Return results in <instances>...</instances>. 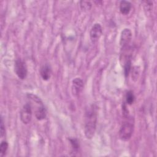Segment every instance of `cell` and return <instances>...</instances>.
<instances>
[{
    "instance_id": "cell-1",
    "label": "cell",
    "mask_w": 157,
    "mask_h": 157,
    "mask_svg": "<svg viewBox=\"0 0 157 157\" xmlns=\"http://www.w3.org/2000/svg\"><path fill=\"white\" fill-rule=\"evenodd\" d=\"M98 120V107L94 104L89 105L85 110L84 120V133L90 139L93 137L96 129Z\"/></svg>"
},
{
    "instance_id": "cell-2",
    "label": "cell",
    "mask_w": 157,
    "mask_h": 157,
    "mask_svg": "<svg viewBox=\"0 0 157 157\" xmlns=\"http://www.w3.org/2000/svg\"><path fill=\"white\" fill-rule=\"evenodd\" d=\"M28 98L30 101V103L34 105V113L35 117L38 120H42L45 118L47 115V111L45 106L40 100V99L36 95L33 94H28Z\"/></svg>"
},
{
    "instance_id": "cell-3",
    "label": "cell",
    "mask_w": 157,
    "mask_h": 157,
    "mask_svg": "<svg viewBox=\"0 0 157 157\" xmlns=\"http://www.w3.org/2000/svg\"><path fill=\"white\" fill-rule=\"evenodd\" d=\"M126 118L127 120L122 123L118 132L119 137L123 141L129 140L131 138L134 131V124L132 119L129 118V117H126Z\"/></svg>"
},
{
    "instance_id": "cell-4",
    "label": "cell",
    "mask_w": 157,
    "mask_h": 157,
    "mask_svg": "<svg viewBox=\"0 0 157 157\" xmlns=\"http://www.w3.org/2000/svg\"><path fill=\"white\" fill-rule=\"evenodd\" d=\"M14 71L19 78L24 80L28 74L27 66L25 62L20 58L17 59L14 63Z\"/></svg>"
},
{
    "instance_id": "cell-5",
    "label": "cell",
    "mask_w": 157,
    "mask_h": 157,
    "mask_svg": "<svg viewBox=\"0 0 157 157\" xmlns=\"http://www.w3.org/2000/svg\"><path fill=\"white\" fill-rule=\"evenodd\" d=\"M33 108L29 102L26 103L21 109L20 117L21 121L24 124H28L32 119Z\"/></svg>"
},
{
    "instance_id": "cell-6",
    "label": "cell",
    "mask_w": 157,
    "mask_h": 157,
    "mask_svg": "<svg viewBox=\"0 0 157 157\" xmlns=\"http://www.w3.org/2000/svg\"><path fill=\"white\" fill-rule=\"evenodd\" d=\"M132 39V32L129 28H124L121 33L120 38V44L122 48L129 47Z\"/></svg>"
},
{
    "instance_id": "cell-7",
    "label": "cell",
    "mask_w": 157,
    "mask_h": 157,
    "mask_svg": "<svg viewBox=\"0 0 157 157\" xmlns=\"http://www.w3.org/2000/svg\"><path fill=\"white\" fill-rule=\"evenodd\" d=\"M102 34V28L100 23H94L90 31V36L93 42H97Z\"/></svg>"
},
{
    "instance_id": "cell-8",
    "label": "cell",
    "mask_w": 157,
    "mask_h": 157,
    "mask_svg": "<svg viewBox=\"0 0 157 157\" xmlns=\"http://www.w3.org/2000/svg\"><path fill=\"white\" fill-rule=\"evenodd\" d=\"M83 88V80L79 77H76L74 78V80L72 82V86H71V90H72V93L73 96H78L82 92Z\"/></svg>"
},
{
    "instance_id": "cell-9",
    "label": "cell",
    "mask_w": 157,
    "mask_h": 157,
    "mask_svg": "<svg viewBox=\"0 0 157 157\" xmlns=\"http://www.w3.org/2000/svg\"><path fill=\"white\" fill-rule=\"evenodd\" d=\"M40 74L44 80H48L50 79L52 75V68L49 64H44L40 69Z\"/></svg>"
},
{
    "instance_id": "cell-10",
    "label": "cell",
    "mask_w": 157,
    "mask_h": 157,
    "mask_svg": "<svg viewBox=\"0 0 157 157\" xmlns=\"http://www.w3.org/2000/svg\"><path fill=\"white\" fill-rule=\"evenodd\" d=\"M125 59L124 61L123 64V72L125 77H128L131 69H132V65H131V56L129 55L124 56Z\"/></svg>"
},
{
    "instance_id": "cell-11",
    "label": "cell",
    "mask_w": 157,
    "mask_h": 157,
    "mask_svg": "<svg viewBox=\"0 0 157 157\" xmlns=\"http://www.w3.org/2000/svg\"><path fill=\"white\" fill-rule=\"evenodd\" d=\"M131 3L128 1H121L120 2V11L123 15H127L131 9Z\"/></svg>"
},
{
    "instance_id": "cell-12",
    "label": "cell",
    "mask_w": 157,
    "mask_h": 157,
    "mask_svg": "<svg viewBox=\"0 0 157 157\" xmlns=\"http://www.w3.org/2000/svg\"><path fill=\"white\" fill-rule=\"evenodd\" d=\"M69 141L71 145L72 151L73 154L78 153V150L80 148V144L78 140L76 138H69Z\"/></svg>"
},
{
    "instance_id": "cell-13",
    "label": "cell",
    "mask_w": 157,
    "mask_h": 157,
    "mask_svg": "<svg viewBox=\"0 0 157 157\" xmlns=\"http://www.w3.org/2000/svg\"><path fill=\"white\" fill-rule=\"evenodd\" d=\"M135 101V96L134 93L131 90H129L126 92L125 95V103L128 105H132Z\"/></svg>"
},
{
    "instance_id": "cell-14",
    "label": "cell",
    "mask_w": 157,
    "mask_h": 157,
    "mask_svg": "<svg viewBox=\"0 0 157 157\" xmlns=\"http://www.w3.org/2000/svg\"><path fill=\"white\" fill-rule=\"evenodd\" d=\"M9 144L6 140H2L1 142L0 145V155L1 156H4L6 155L7 149H8Z\"/></svg>"
},
{
    "instance_id": "cell-15",
    "label": "cell",
    "mask_w": 157,
    "mask_h": 157,
    "mask_svg": "<svg viewBox=\"0 0 157 157\" xmlns=\"http://www.w3.org/2000/svg\"><path fill=\"white\" fill-rule=\"evenodd\" d=\"M80 6L83 10H89L92 6L91 3L88 1H81L80 2Z\"/></svg>"
},
{
    "instance_id": "cell-16",
    "label": "cell",
    "mask_w": 157,
    "mask_h": 157,
    "mask_svg": "<svg viewBox=\"0 0 157 157\" xmlns=\"http://www.w3.org/2000/svg\"><path fill=\"white\" fill-rule=\"evenodd\" d=\"M5 125L4 124V121H3V118L1 117V124H0V134H1V137H3L5 134Z\"/></svg>"
},
{
    "instance_id": "cell-17",
    "label": "cell",
    "mask_w": 157,
    "mask_h": 157,
    "mask_svg": "<svg viewBox=\"0 0 157 157\" xmlns=\"http://www.w3.org/2000/svg\"><path fill=\"white\" fill-rule=\"evenodd\" d=\"M139 74V67L137 68V66L134 67L133 69H132V77L133 78L137 79V77H138Z\"/></svg>"
}]
</instances>
